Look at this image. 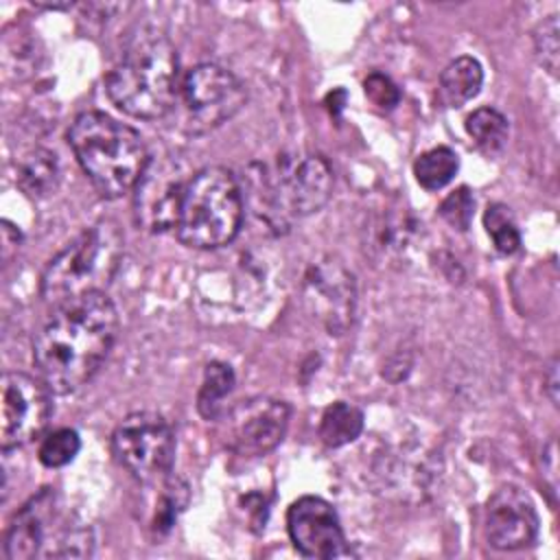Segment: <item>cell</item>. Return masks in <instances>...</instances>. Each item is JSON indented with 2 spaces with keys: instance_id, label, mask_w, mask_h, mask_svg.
I'll return each mask as SVG.
<instances>
[{
  "instance_id": "17",
  "label": "cell",
  "mask_w": 560,
  "mask_h": 560,
  "mask_svg": "<svg viewBox=\"0 0 560 560\" xmlns=\"http://www.w3.org/2000/svg\"><path fill=\"white\" fill-rule=\"evenodd\" d=\"M18 186L33 199H44L57 190L59 162L48 149L35 147L18 160Z\"/></svg>"
},
{
  "instance_id": "2",
  "label": "cell",
  "mask_w": 560,
  "mask_h": 560,
  "mask_svg": "<svg viewBox=\"0 0 560 560\" xmlns=\"http://www.w3.org/2000/svg\"><path fill=\"white\" fill-rule=\"evenodd\" d=\"M109 101L127 116L158 120L166 116L179 92V57L171 37L158 28H140L105 79Z\"/></svg>"
},
{
  "instance_id": "4",
  "label": "cell",
  "mask_w": 560,
  "mask_h": 560,
  "mask_svg": "<svg viewBox=\"0 0 560 560\" xmlns=\"http://www.w3.org/2000/svg\"><path fill=\"white\" fill-rule=\"evenodd\" d=\"M125 236L116 221L103 219L74 236L42 271V300L61 306L70 300L103 293L120 267Z\"/></svg>"
},
{
  "instance_id": "10",
  "label": "cell",
  "mask_w": 560,
  "mask_h": 560,
  "mask_svg": "<svg viewBox=\"0 0 560 560\" xmlns=\"http://www.w3.org/2000/svg\"><path fill=\"white\" fill-rule=\"evenodd\" d=\"M190 177L177 158L164 153L149 158L138 184L133 186V217L147 232L175 230L184 188Z\"/></svg>"
},
{
  "instance_id": "19",
  "label": "cell",
  "mask_w": 560,
  "mask_h": 560,
  "mask_svg": "<svg viewBox=\"0 0 560 560\" xmlns=\"http://www.w3.org/2000/svg\"><path fill=\"white\" fill-rule=\"evenodd\" d=\"M234 387V372L228 363L212 361L206 365L203 383L197 394V409L206 420H217L225 413V398Z\"/></svg>"
},
{
  "instance_id": "24",
  "label": "cell",
  "mask_w": 560,
  "mask_h": 560,
  "mask_svg": "<svg viewBox=\"0 0 560 560\" xmlns=\"http://www.w3.org/2000/svg\"><path fill=\"white\" fill-rule=\"evenodd\" d=\"M475 212V199L466 186L453 190L442 203H440V214L442 219L453 225L459 232H466L470 228Z\"/></svg>"
},
{
  "instance_id": "9",
  "label": "cell",
  "mask_w": 560,
  "mask_h": 560,
  "mask_svg": "<svg viewBox=\"0 0 560 560\" xmlns=\"http://www.w3.org/2000/svg\"><path fill=\"white\" fill-rule=\"evenodd\" d=\"M50 389L37 376L7 372L0 383V444L2 451L18 448L37 438L50 420Z\"/></svg>"
},
{
  "instance_id": "11",
  "label": "cell",
  "mask_w": 560,
  "mask_h": 560,
  "mask_svg": "<svg viewBox=\"0 0 560 560\" xmlns=\"http://www.w3.org/2000/svg\"><path fill=\"white\" fill-rule=\"evenodd\" d=\"M332 195V171L322 155H291L278 162L271 182L276 214L306 217L322 210Z\"/></svg>"
},
{
  "instance_id": "12",
  "label": "cell",
  "mask_w": 560,
  "mask_h": 560,
  "mask_svg": "<svg viewBox=\"0 0 560 560\" xmlns=\"http://www.w3.org/2000/svg\"><path fill=\"white\" fill-rule=\"evenodd\" d=\"M302 300L328 335H343L354 315V278L337 258L326 256L313 262L304 273Z\"/></svg>"
},
{
  "instance_id": "23",
  "label": "cell",
  "mask_w": 560,
  "mask_h": 560,
  "mask_svg": "<svg viewBox=\"0 0 560 560\" xmlns=\"http://www.w3.org/2000/svg\"><path fill=\"white\" fill-rule=\"evenodd\" d=\"M79 448H81V440L77 431L57 429L42 440L37 457L46 468H61L77 457Z\"/></svg>"
},
{
  "instance_id": "7",
  "label": "cell",
  "mask_w": 560,
  "mask_h": 560,
  "mask_svg": "<svg viewBox=\"0 0 560 560\" xmlns=\"http://www.w3.org/2000/svg\"><path fill=\"white\" fill-rule=\"evenodd\" d=\"M182 101L184 129L192 136L212 131L228 122L247 101L243 81L228 68L206 61L190 68L177 92Z\"/></svg>"
},
{
  "instance_id": "15",
  "label": "cell",
  "mask_w": 560,
  "mask_h": 560,
  "mask_svg": "<svg viewBox=\"0 0 560 560\" xmlns=\"http://www.w3.org/2000/svg\"><path fill=\"white\" fill-rule=\"evenodd\" d=\"M287 532L306 558H335L346 549L343 529L335 508L322 497H300L287 512Z\"/></svg>"
},
{
  "instance_id": "1",
  "label": "cell",
  "mask_w": 560,
  "mask_h": 560,
  "mask_svg": "<svg viewBox=\"0 0 560 560\" xmlns=\"http://www.w3.org/2000/svg\"><path fill=\"white\" fill-rule=\"evenodd\" d=\"M118 332V311L103 293L55 306L33 341L37 376L52 394H72L101 370Z\"/></svg>"
},
{
  "instance_id": "13",
  "label": "cell",
  "mask_w": 560,
  "mask_h": 560,
  "mask_svg": "<svg viewBox=\"0 0 560 560\" xmlns=\"http://www.w3.org/2000/svg\"><path fill=\"white\" fill-rule=\"evenodd\" d=\"M291 409L278 398H252L225 411V444L241 457H260L273 451L289 427Z\"/></svg>"
},
{
  "instance_id": "5",
  "label": "cell",
  "mask_w": 560,
  "mask_h": 560,
  "mask_svg": "<svg viewBox=\"0 0 560 560\" xmlns=\"http://www.w3.org/2000/svg\"><path fill=\"white\" fill-rule=\"evenodd\" d=\"M243 223V192L236 175L225 166H206L190 175L179 217L177 238L195 249L223 247Z\"/></svg>"
},
{
  "instance_id": "20",
  "label": "cell",
  "mask_w": 560,
  "mask_h": 560,
  "mask_svg": "<svg viewBox=\"0 0 560 560\" xmlns=\"http://www.w3.org/2000/svg\"><path fill=\"white\" fill-rule=\"evenodd\" d=\"M459 160L453 149L448 147H433L420 153L413 162V175L418 184L427 190L444 188L457 173Z\"/></svg>"
},
{
  "instance_id": "8",
  "label": "cell",
  "mask_w": 560,
  "mask_h": 560,
  "mask_svg": "<svg viewBox=\"0 0 560 560\" xmlns=\"http://www.w3.org/2000/svg\"><path fill=\"white\" fill-rule=\"evenodd\" d=\"M112 451L131 477L142 483H158L166 479L173 468L175 433L164 416L155 411H133L114 429Z\"/></svg>"
},
{
  "instance_id": "25",
  "label": "cell",
  "mask_w": 560,
  "mask_h": 560,
  "mask_svg": "<svg viewBox=\"0 0 560 560\" xmlns=\"http://www.w3.org/2000/svg\"><path fill=\"white\" fill-rule=\"evenodd\" d=\"M536 42V55L542 63V68L549 74H558V52H560V44H558V15H549L536 31L534 35Z\"/></svg>"
},
{
  "instance_id": "3",
  "label": "cell",
  "mask_w": 560,
  "mask_h": 560,
  "mask_svg": "<svg viewBox=\"0 0 560 560\" xmlns=\"http://www.w3.org/2000/svg\"><path fill=\"white\" fill-rule=\"evenodd\" d=\"M70 149L94 188L116 199L138 184L149 151L142 136L103 112H85L68 129Z\"/></svg>"
},
{
  "instance_id": "6",
  "label": "cell",
  "mask_w": 560,
  "mask_h": 560,
  "mask_svg": "<svg viewBox=\"0 0 560 560\" xmlns=\"http://www.w3.org/2000/svg\"><path fill=\"white\" fill-rule=\"evenodd\" d=\"M92 529L66 510L55 490L44 488L31 497L4 536V556L9 560L33 558H85L92 553Z\"/></svg>"
},
{
  "instance_id": "14",
  "label": "cell",
  "mask_w": 560,
  "mask_h": 560,
  "mask_svg": "<svg viewBox=\"0 0 560 560\" xmlns=\"http://www.w3.org/2000/svg\"><path fill=\"white\" fill-rule=\"evenodd\" d=\"M486 538L492 547L514 551L538 538V512L534 501L518 486H501L486 503Z\"/></svg>"
},
{
  "instance_id": "22",
  "label": "cell",
  "mask_w": 560,
  "mask_h": 560,
  "mask_svg": "<svg viewBox=\"0 0 560 560\" xmlns=\"http://www.w3.org/2000/svg\"><path fill=\"white\" fill-rule=\"evenodd\" d=\"M483 225H486V232L492 238L494 247L501 254H514L521 247V232H518L516 221L508 206H503V203L488 206V210L483 214Z\"/></svg>"
},
{
  "instance_id": "16",
  "label": "cell",
  "mask_w": 560,
  "mask_h": 560,
  "mask_svg": "<svg viewBox=\"0 0 560 560\" xmlns=\"http://www.w3.org/2000/svg\"><path fill=\"white\" fill-rule=\"evenodd\" d=\"M483 83V68L475 57L453 59L440 74V98L446 107H462L472 101Z\"/></svg>"
},
{
  "instance_id": "18",
  "label": "cell",
  "mask_w": 560,
  "mask_h": 560,
  "mask_svg": "<svg viewBox=\"0 0 560 560\" xmlns=\"http://www.w3.org/2000/svg\"><path fill=\"white\" fill-rule=\"evenodd\" d=\"M363 431V411L350 402L337 400L326 407L319 422V438L328 448H339L354 442Z\"/></svg>"
},
{
  "instance_id": "21",
  "label": "cell",
  "mask_w": 560,
  "mask_h": 560,
  "mask_svg": "<svg viewBox=\"0 0 560 560\" xmlns=\"http://www.w3.org/2000/svg\"><path fill=\"white\" fill-rule=\"evenodd\" d=\"M466 131L475 140V144L488 155L503 151L508 142V120L494 107L475 109L466 118Z\"/></svg>"
},
{
  "instance_id": "27",
  "label": "cell",
  "mask_w": 560,
  "mask_h": 560,
  "mask_svg": "<svg viewBox=\"0 0 560 560\" xmlns=\"http://www.w3.org/2000/svg\"><path fill=\"white\" fill-rule=\"evenodd\" d=\"M547 396L553 405H558V359L551 361L547 372Z\"/></svg>"
},
{
  "instance_id": "26",
  "label": "cell",
  "mask_w": 560,
  "mask_h": 560,
  "mask_svg": "<svg viewBox=\"0 0 560 560\" xmlns=\"http://www.w3.org/2000/svg\"><path fill=\"white\" fill-rule=\"evenodd\" d=\"M363 90H365V96H368L376 107H381V109H392V107H396L398 101H400V90H398V85H396L389 77H385V74H381V72L368 74V79L363 81Z\"/></svg>"
}]
</instances>
